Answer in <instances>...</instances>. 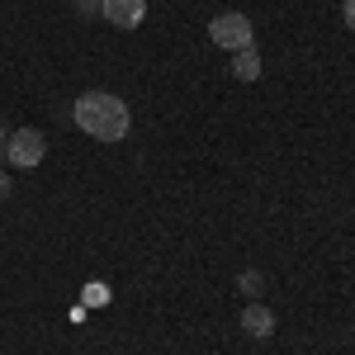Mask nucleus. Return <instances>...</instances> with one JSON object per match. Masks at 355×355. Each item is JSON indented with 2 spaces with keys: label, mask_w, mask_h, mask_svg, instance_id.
<instances>
[{
  "label": "nucleus",
  "mask_w": 355,
  "mask_h": 355,
  "mask_svg": "<svg viewBox=\"0 0 355 355\" xmlns=\"http://www.w3.org/2000/svg\"><path fill=\"white\" fill-rule=\"evenodd\" d=\"M71 114H76V128L95 142H123L128 128H133V114L114 90H85Z\"/></svg>",
  "instance_id": "obj_1"
},
{
  "label": "nucleus",
  "mask_w": 355,
  "mask_h": 355,
  "mask_svg": "<svg viewBox=\"0 0 355 355\" xmlns=\"http://www.w3.org/2000/svg\"><path fill=\"white\" fill-rule=\"evenodd\" d=\"M209 38L218 43L223 53H242V48H251V43H256V28H251V19H246V15L227 10V15H214V19H209Z\"/></svg>",
  "instance_id": "obj_2"
},
{
  "label": "nucleus",
  "mask_w": 355,
  "mask_h": 355,
  "mask_svg": "<svg viewBox=\"0 0 355 355\" xmlns=\"http://www.w3.org/2000/svg\"><path fill=\"white\" fill-rule=\"evenodd\" d=\"M43 157H48V137L38 133V128H15V133L5 137V162H10V166L33 171Z\"/></svg>",
  "instance_id": "obj_3"
},
{
  "label": "nucleus",
  "mask_w": 355,
  "mask_h": 355,
  "mask_svg": "<svg viewBox=\"0 0 355 355\" xmlns=\"http://www.w3.org/2000/svg\"><path fill=\"white\" fill-rule=\"evenodd\" d=\"M100 15L114 28H137L147 19V0H100Z\"/></svg>",
  "instance_id": "obj_4"
},
{
  "label": "nucleus",
  "mask_w": 355,
  "mask_h": 355,
  "mask_svg": "<svg viewBox=\"0 0 355 355\" xmlns=\"http://www.w3.org/2000/svg\"><path fill=\"white\" fill-rule=\"evenodd\" d=\"M242 331L246 336H256V341H266L275 331V313L266 308V303H246V313H242Z\"/></svg>",
  "instance_id": "obj_5"
},
{
  "label": "nucleus",
  "mask_w": 355,
  "mask_h": 355,
  "mask_svg": "<svg viewBox=\"0 0 355 355\" xmlns=\"http://www.w3.org/2000/svg\"><path fill=\"white\" fill-rule=\"evenodd\" d=\"M261 71H266V62L256 48H242V53H232V76L237 81H261Z\"/></svg>",
  "instance_id": "obj_6"
},
{
  "label": "nucleus",
  "mask_w": 355,
  "mask_h": 355,
  "mask_svg": "<svg viewBox=\"0 0 355 355\" xmlns=\"http://www.w3.org/2000/svg\"><path fill=\"white\" fill-rule=\"evenodd\" d=\"M242 289H246V294H256V289H261V275L246 270V275H242Z\"/></svg>",
  "instance_id": "obj_7"
},
{
  "label": "nucleus",
  "mask_w": 355,
  "mask_h": 355,
  "mask_svg": "<svg viewBox=\"0 0 355 355\" xmlns=\"http://www.w3.org/2000/svg\"><path fill=\"white\" fill-rule=\"evenodd\" d=\"M341 19H346V28H355V0H341Z\"/></svg>",
  "instance_id": "obj_8"
},
{
  "label": "nucleus",
  "mask_w": 355,
  "mask_h": 355,
  "mask_svg": "<svg viewBox=\"0 0 355 355\" xmlns=\"http://www.w3.org/2000/svg\"><path fill=\"white\" fill-rule=\"evenodd\" d=\"M76 10L81 15H100V0H76Z\"/></svg>",
  "instance_id": "obj_9"
},
{
  "label": "nucleus",
  "mask_w": 355,
  "mask_h": 355,
  "mask_svg": "<svg viewBox=\"0 0 355 355\" xmlns=\"http://www.w3.org/2000/svg\"><path fill=\"white\" fill-rule=\"evenodd\" d=\"M10 194V175H5V166H0V199Z\"/></svg>",
  "instance_id": "obj_10"
},
{
  "label": "nucleus",
  "mask_w": 355,
  "mask_h": 355,
  "mask_svg": "<svg viewBox=\"0 0 355 355\" xmlns=\"http://www.w3.org/2000/svg\"><path fill=\"white\" fill-rule=\"evenodd\" d=\"M5 137H10V133H5V123H0V147H5Z\"/></svg>",
  "instance_id": "obj_11"
}]
</instances>
